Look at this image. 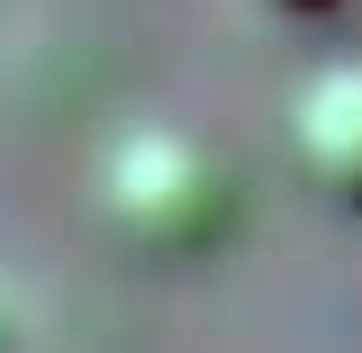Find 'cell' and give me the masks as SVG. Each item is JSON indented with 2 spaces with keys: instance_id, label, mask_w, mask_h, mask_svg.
Returning <instances> with one entry per match:
<instances>
[{
  "instance_id": "obj_1",
  "label": "cell",
  "mask_w": 362,
  "mask_h": 353,
  "mask_svg": "<svg viewBox=\"0 0 362 353\" xmlns=\"http://www.w3.org/2000/svg\"><path fill=\"white\" fill-rule=\"evenodd\" d=\"M100 209L145 254H209L235 226V163L209 136L145 118L100 154Z\"/></svg>"
},
{
  "instance_id": "obj_2",
  "label": "cell",
  "mask_w": 362,
  "mask_h": 353,
  "mask_svg": "<svg viewBox=\"0 0 362 353\" xmlns=\"http://www.w3.org/2000/svg\"><path fill=\"white\" fill-rule=\"evenodd\" d=\"M290 145H299V173L362 218V54H335L290 91Z\"/></svg>"
},
{
  "instance_id": "obj_3",
  "label": "cell",
  "mask_w": 362,
  "mask_h": 353,
  "mask_svg": "<svg viewBox=\"0 0 362 353\" xmlns=\"http://www.w3.org/2000/svg\"><path fill=\"white\" fill-rule=\"evenodd\" d=\"M245 9H263V18H326L335 0H245Z\"/></svg>"
}]
</instances>
